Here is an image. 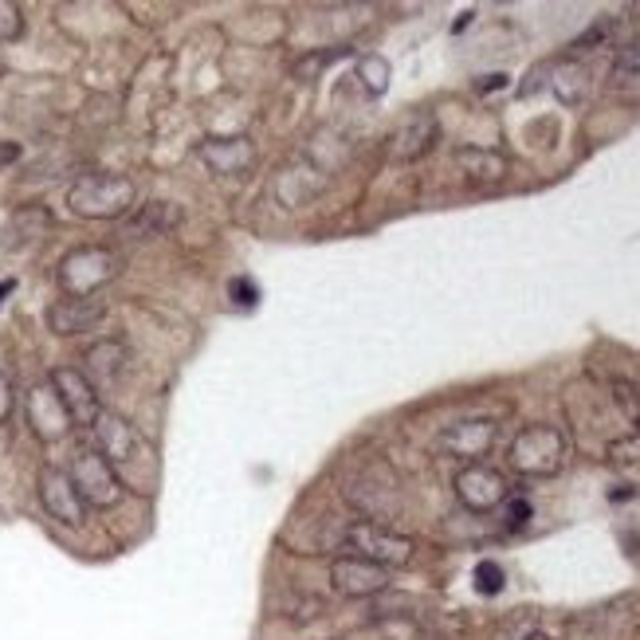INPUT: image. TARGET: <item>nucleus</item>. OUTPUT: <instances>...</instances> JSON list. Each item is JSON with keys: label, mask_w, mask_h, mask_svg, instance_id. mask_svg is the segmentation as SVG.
I'll use <instances>...</instances> for the list:
<instances>
[{"label": "nucleus", "mask_w": 640, "mask_h": 640, "mask_svg": "<svg viewBox=\"0 0 640 640\" xmlns=\"http://www.w3.org/2000/svg\"><path fill=\"white\" fill-rule=\"evenodd\" d=\"M67 205L87 220H114L134 209V181L122 173H83L71 185Z\"/></svg>", "instance_id": "1"}, {"label": "nucleus", "mask_w": 640, "mask_h": 640, "mask_svg": "<svg viewBox=\"0 0 640 640\" xmlns=\"http://www.w3.org/2000/svg\"><path fill=\"white\" fill-rule=\"evenodd\" d=\"M114 275H118V256L99 244L75 248L59 260V287L67 299H95Z\"/></svg>", "instance_id": "2"}, {"label": "nucleus", "mask_w": 640, "mask_h": 640, "mask_svg": "<svg viewBox=\"0 0 640 640\" xmlns=\"http://www.w3.org/2000/svg\"><path fill=\"white\" fill-rule=\"evenodd\" d=\"M511 464L523 476H554L566 464V436L550 425L523 428L511 444Z\"/></svg>", "instance_id": "3"}, {"label": "nucleus", "mask_w": 640, "mask_h": 640, "mask_svg": "<svg viewBox=\"0 0 640 640\" xmlns=\"http://www.w3.org/2000/svg\"><path fill=\"white\" fill-rule=\"evenodd\" d=\"M71 483L79 491V499L87 507H114L122 499V480L118 472L110 468V460L99 448H79L75 452V464H71Z\"/></svg>", "instance_id": "4"}, {"label": "nucleus", "mask_w": 640, "mask_h": 640, "mask_svg": "<svg viewBox=\"0 0 640 640\" xmlns=\"http://www.w3.org/2000/svg\"><path fill=\"white\" fill-rule=\"evenodd\" d=\"M346 546H350L358 558L381 566V570H385V566H405V562L413 558V538L389 531V527H381V523H354V527L346 531Z\"/></svg>", "instance_id": "5"}, {"label": "nucleus", "mask_w": 640, "mask_h": 640, "mask_svg": "<svg viewBox=\"0 0 640 640\" xmlns=\"http://www.w3.org/2000/svg\"><path fill=\"white\" fill-rule=\"evenodd\" d=\"M48 381H52V389L59 393V401H63V409H67L71 425L95 428L99 413H103V405H99V393H95V385L87 381V374H83V370H75V366H55Z\"/></svg>", "instance_id": "6"}, {"label": "nucleus", "mask_w": 640, "mask_h": 640, "mask_svg": "<svg viewBox=\"0 0 640 640\" xmlns=\"http://www.w3.org/2000/svg\"><path fill=\"white\" fill-rule=\"evenodd\" d=\"M40 503H44V511L52 515L55 523H63V527H79L83 519H87V503L79 499V491H75V483H71V472H63V468H40Z\"/></svg>", "instance_id": "7"}, {"label": "nucleus", "mask_w": 640, "mask_h": 640, "mask_svg": "<svg viewBox=\"0 0 640 640\" xmlns=\"http://www.w3.org/2000/svg\"><path fill=\"white\" fill-rule=\"evenodd\" d=\"M456 495L468 511L483 515V511H495L507 499V480H503V472H495L487 464H468L456 476Z\"/></svg>", "instance_id": "8"}, {"label": "nucleus", "mask_w": 640, "mask_h": 640, "mask_svg": "<svg viewBox=\"0 0 640 640\" xmlns=\"http://www.w3.org/2000/svg\"><path fill=\"white\" fill-rule=\"evenodd\" d=\"M330 582H334V589H338L342 597H374V593H381V589L389 586L385 570L374 566V562H366V558H358V554L334 558Z\"/></svg>", "instance_id": "9"}, {"label": "nucleus", "mask_w": 640, "mask_h": 640, "mask_svg": "<svg viewBox=\"0 0 640 640\" xmlns=\"http://www.w3.org/2000/svg\"><path fill=\"white\" fill-rule=\"evenodd\" d=\"M28 425L40 440H59L71 428V417H67L59 393L52 389V381H44L28 393Z\"/></svg>", "instance_id": "10"}, {"label": "nucleus", "mask_w": 640, "mask_h": 640, "mask_svg": "<svg viewBox=\"0 0 640 640\" xmlns=\"http://www.w3.org/2000/svg\"><path fill=\"white\" fill-rule=\"evenodd\" d=\"M95 432H99V452L110 460V468H118V464H130L134 456H138V448H142V440H138V432L134 425H126L118 413H99V421H95Z\"/></svg>", "instance_id": "11"}, {"label": "nucleus", "mask_w": 640, "mask_h": 640, "mask_svg": "<svg viewBox=\"0 0 640 640\" xmlns=\"http://www.w3.org/2000/svg\"><path fill=\"white\" fill-rule=\"evenodd\" d=\"M107 315V303L103 299H59L48 307V326H52L55 334H83V330H91L95 322H103Z\"/></svg>", "instance_id": "12"}, {"label": "nucleus", "mask_w": 640, "mask_h": 640, "mask_svg": "<svg viewBox=\"0 0 640 640\" xmlns=\"http://www.w3.org/2000/svg\"><path fill=\"white\" fill-rule=\"evenodd\" d=\"M440 444H444L452 456H464V460H476V464H480V456H487V448L495 444V425H491V421L452 425L440 436Z\"/></svg>", "instance_id": "13"}, {"label": "nucleus", "mask_w": 640, "mask_h": 640, "mask_svg": "<svg viewBox=\"0 0 640 640\" xmlns=\"http://www.w3.org/2000/svg\"><path fill=\"white\" fill-rule=\"evenodd\" d=\"M201 158L209 161V169L220 177H236L240 169H248L256 161V150L248 146V138H213L201 146Z\"/></svg>", "instance_id": "14"}, {"label": "nucleus", "mask_w": 640, "mask_h": 640, "mask_svg": "<svg viewBox=\"0 0 640 640\" xmlns=\"http://www.w3.org/2000/svg\"><path fill=\"white\" fill-rule=\"evenodd\" d=\"M436 134H440V126H436L432 114H413V118L393 134V154L401 161L425 158L428 150H432V142H436Z\"/></svg>", "instance_id": "15"}, {"label": "nucleus", "mask_w": 640, "mask_h": 640, "mask_svg": "<svg viewBox=\"0 0 640 640\" xmlns=\"http://www.w3.org/2000/svg\"><path fill=\"white\" fill-rule=\"evenodd\" d=\"M460 169L468 173V181H480V185H495L507 177V158L499 150H480V146H468L456 154Z\"/></svg>", "instance_id": "16"}, {"label": "nucleus", "mask_w": 640, "mask_h": 640, "mask_svg": "<svg viewBox=\"0 0 640 640\" xmlns=\"http://www.w3.org/2000/svg\"><path fill=\"white\" fill-rule=\"evenodd\" d=\"M177 216H173V209L169 205H146L142 213L130 220V236H158V232H165L169 224H173Z\"/></svg>", "instance_id": "17"}, {"label": "nucleus", "mask_w": 640, "mask_h": 640, "mask_svg": "<svg viewBox=\"0 0 640 640\" xmlns=\"http://www.w3.org/2000/svg\"><path fill=\"white\" fill-rule=\"evenodd\" d=\"M637 79H640V32L617 52V59H613V83H617V87L637 83Z\"/></svg>", "instance_id": "18"}, {"label": "nucleus", "mask_w": 640, "mask_h": 640, "mask_svg": "<svg viewBox=\"0 0 640 640\" xmlns=\"http://www.w3.org/2000/svg\"><path fill=\"white\" fill-rule=\"evenodd\" d=\"M87 362H91V370H99V374L110 381V377L122 370L126 350H122L118 342H103V346H91V350H87Z\"/></svg>", "instance_id": "19"}, {"label": "nucleus", "mask_w": 640, "mask_h": 640, "mask_svg": "<svg viewBox=\"0 0 640 640\" xmlns=\"http://www.w3.org/2000/svg\"><path fill=\"white\" fill-rule=\"evenodd\" d=\"M507 582V574H503V566L499 562H491V558H483L480 566H476V589H480L483 597H495L499 589Z\"/></svg>", "instance_id": "20"}, {"label": "nucleus", "mask_w": 640, "mask_h": 640, "mask_svg": "<svg viewBox=\"0 0 640 640\" xmlns=\"http://www.w3.org/2000/svg\"><path fill=\"white\" fill-rule=\"evenodd\" d=\"M613 24H617L613 16H605V20H597V24H589L586 32H582V36H578V40L570 44V52H589V48H597V44H605V40H609V32H613Z\"/></svg>", "instance_id": "21"}, {"label": "nucleus", "mask_w": 640, "mask_h": 640, "mask_svg": "<svg viewBox=\"0 0 640 640\" xmlns=\"http://www.w3.org/2000/svg\"><path fill=\"white\" fill-rule=\"evenodd\" d=\"M20 32H24V16H20V8H16V4H8V0H0V44L16 40Z\"/></svg>", "instance_id": "22"}, {"label": "nucleus", "mask_w": 640, "mask_h": 640, "mask_svg": "<svg viewBox=\"0 0 640 640\" xmlns=\"http://www.w3.org/2000/svg\"><path fill=\"white\" fill-rule=\"evenodd\" d=\"M232 299H236V303H244V307H252V303L260 299V291H256V283H252V279H232Z\"/></svg>", "instance_id": "23"}, {"label": "nucleus", "mask_w": 640, "mask_h": 640, "mask_svg": "<svg viewBox=\"0 0 640 640\" xmlns=\"http://www.w3.org/2000/svg\"><path fill=\"white\" fill-rule=\"evenodd\" d=\"M12 417V377L0 374V425Z\"/></svg>", "instance_id": "24"}, {"label": "nucleus", "mask_w": 640, "mask_h": 640, "mask_svg": "<svg viewBox=\"0 0 640 640\" xmlns=\"http://www.w3.org/2000/svg\"><path fill=\"white\" fill-rule=\"evenodd\" d=\"M507 515H511V519H507V527H527V519H531V503H527V499H515Z\"/></svg>", "instance_id": "25"}, {"label": "nucleus", "mask_w": 640, "mask_h": 640, "mask_svg": "<svg viewBox=\"0 0 640 640\" xmlns=\"http://www.w3.org/2000/svg\"><path fill=\"white\" fill-rule=\"evenodd\" d=\"M16 154H20V150H16V146H8V142H4V146H0V165H8V161H16Z\"/></svg>", "instance_id": "26"}, {"label": "nucleus", "mask_w": 640, "mask_h": 640, "mask_svg": "<svg viewBox=\"0 0 640 640\" xmlns=\"http://www.w3.org/2000/svg\"><path fill=\"white\" fill-rule=\"evenodd\" d=\"M12 291V279H0V295H8Z\"/></svg>", "instance_id": "27"}, {"label": "nucleus", "mask_w": 640, "mask_h": 640, "mask_svg": "<svg viewBox=\"0 0 640 640\" xmlns=\"http://www.w3.org/2000/svg\"><path fill=\"white\" fill-rule=\"evenodd\" d=\"M523 640H550L546 633H531V637H523Z\"/></svg>", "instance_id": "28"}]
</instances>
